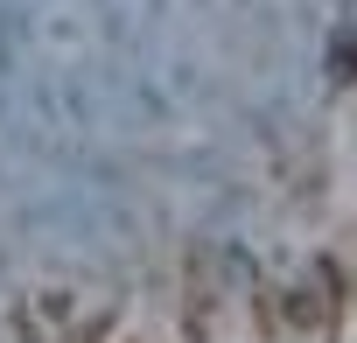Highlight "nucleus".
<instances>
[{
	"mask_svg": "<svg viewBox=\"0 0 357 343\" xmlns=\"http://www.w3.org/2000/svg\"><path fill=\"white\" fill-rule=\"evenodd\" d=\"M294 322H301V329H315V322H329V301H322L315 287H301V294H294Z\"/></svg>",
	"mask_w": 357,
	"mask_h": 343,
	"instance_id": "f257e3e1",
	"label": "nucleus"
}]
</instances>
